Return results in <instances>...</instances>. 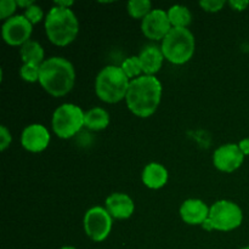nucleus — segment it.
I'll list each match as a JSON object with an SVG mask.
<instances>
[{"mask_svg":"<svg viewBox=\"0 0 249 249\" xmlns=\"http://www.w3.org/2000/svg\"><path fill=\"white\" fill-rule=\"evenodd\" d=\"M162 83L155 75H140L130 80L125 101L131 113L140 118L152 116L162 99Z\"/></svg>","mask_w":249,"mask_h":249,"instance_id":"1","label":"nucleus"},{"mask_svg":"<svg viewBox=\"0 0 249 249\" xmlns=\"http://www.w3.org/2000/svg\"><path fill=\"white\" fill-rule=\"evenodd\" d=\"M75 71L72 63L63 57H50L40 66L39 83L55 97L67 95L74 87Z\"/></svg>","mask_w":249,"mask_h":249,"instance_id":"2","label":"nucleus"},{"mask_svg":"<svg viewBox=\"0 0 249 249\" xmlns=\"http://www.w3.org/2000/svg\"><path fill=\"white\" fill-rule=\"evenodd\" d=\"M45 33L56 46H67L79 33V22L71 9L53 6L45 18Z\"/></svg>","mask_w":249,"mask_h":249,"instance_id":"3","label":"nucleus"},{"mask_svg":"<svg viewBox=\"0 0 249 249\" xmlns=\"http://www.w3.org/2000/svg\"><path fill=\"white\" fill-rule=\"evenodd\" d=\"M130 80L121 67L106 66L97 74L95 80V92L101 101L117 104L125 99Z\"/></svg>","mask_w":249,"mask_h":249,"instance_id":"4","label":"nucleus"},{"mask_svg":"<svg viewBox=\"0 0 249 249\" xmlns=\"http://www.w3.org/2000/svg\"><path fill=\"white\" fill-rule=\"evenodd\" d=\"M195 36L187 28H172L162 40V53L164 58L173 65L189 62L195 53Z\"/></svg>","mask_w":249,"mask_h":249,"instance_id":"5","label":"nucleus"},{"mask_svg":"<svg viewBox=\"0 0 249 249\" xmlns=\"http://www.w3.org/2000/svg\"><path fill=\"white\" fill-rule=\"evenodd\" d=\"M85 112L73 104H63L53 114V130L60 139H71L84 126Z\"/></svg>","mask_w":249,"mask_h":249,"instance_id":"6","label":"nucleus"},{"mask_svg":"<svg viewBox=\"0 0 249 249\" xmlns=\"http://www.w3.org/2000/svg\"><path fill=\"white\" fill-rule=\"evenodd\" d=\"M209 220L213 224L214 230L224 232L232 231L242 224V209L235 202L220 199L209 209Z\"/></svg>","mask_w":249,"mask_h":249,"instance_id":"7","label":"nucleus"},{"mask_svg":"<svg viewBox=\"0 0 249 249\" xmlns=\"http://www.w3.org/2000/svg\"><path fill=\"white\" fill-rule=\"evenodd\" d=\"M84 231L94 242H102L112 230V216L104 207H92L84 215Z\"/></svg>","mask_w":249,"mask_h":249,"instance_id":"8","label":"nucleus"},{"mask_svg":"<svg viewBox=\"0 0 249 249\" xmlns=\"http://www.w3.org/2000/svg\"><path fill=\"white\" fill-rule=\"evenodd\" d=\"M33 32V24L23 16L16 15L4 22L1 27L2 39L7 45L19 46L29 41Z\"/></svg>","mask_w":249,"mask_h":249,"instance_id":"9","label":"nucleus"},{"mask_svg":"<svg viewBox=\"0 0 249 249\" xmlns=\"http://www.w3.org/2000/svg\"><path fill=\"white\" fill-rule=\"evenodd\" d=\"M172 28L168 14L162 9L152 10L141 22L143 36L151 40H163Z\"/></svg>","mask_w":249,"mask_h":249,"instance_id":"10","label":"nucleus"},{"mask_svg":"<svg viewBox=\"0 0 249 249\" xmlns=\"http://www.w3.org/2000/svg\"><path fill=\"white\" fill-rule=\"evenodd\" d=\"M245 155L236 143H225L214 151L213 163L215 168L224 173H232L242 165Z\"/></svg>","mask_w":249,"mask_h":249,"instance_id":"11","label":"nucleus"},{"mask_svg":"<svg viewBox=\"0 0 249 249\" xmlns=\"http://www.w3.org/2000/svg\"><path fill=\"white\" fill-rule=\"evenodd\" d=\"M21 143L29 152H43L50 143V133L41 124H31L22 131Z\"/></svg>","mask_w":249,"mask_h":249,"instance_id":"12","label":"nucleus"},{"mask_svg":"<svg viewBox=\"0 0 249 249\" xmlns=\"http://www.w3.org/2000/svg\"><path fill=\"white\" fill-rule=\"evenodd\" d=\"M106 209L111 214L112 218L124 220L133 215L135 211V204L128 195L116 192V194L109 195L106 198Z\"/></svg>","mask_w":249,"mask_h":249,"instance_id":"13","label":"nucleus"},{"mask_svg":"<svg viewBox=\"0 0 249 249\" xmlns=\"http://www.w3.org/2000/svg\"><path fill=\"white\" fill-rule=\"evenodd\" d=\"M209 209L201 199H186L180 207V216L189 225H202L209 218Z\"/></svg>","mask_w":249,"mask_h":249,"instance_id":"14","label":"nucleus"},{"mask_svg":"<svg viewBox=\"0 0 249 249\" xmlns=\"http://www.w3.org/2000/svg\"><path fill=\"white\" fill-rule=\"evenodd\" d=\"M168 178L169 175L164 165L156 162L146 165L141 175L143 185L151 190H160L164 187L168 182Z\"/></svg>","mask_w":249,"mask_h":249,"instance_id":"15","label":"nucleus"},{"mask_svg":"<svg viewBox=\"0 0 249 249\" xmlns=\"http://www.w3.org/2000/svg\"><path fill=\"white\" fill-rule=\"evenodd\" d=\"M140 58L141 67L145 75H153L162 68L164 55L162 53V49L156 45L146 46L139 55Z\"/></svg>","mask_w":249,"mask_h":249,"instance_id":"16","label":"nucleus"},{"mask_svg":"<svg viewBox=\"0 0 249 249\" xmlns=\"http://www.w3.org/2000/svg\"><path fill=\"white\" fill-rule=\"evenodd\" d=\"M109 124L108 112L101 107H94L85 112L84 116V126L94 131L104 130Z\"/></svg>","mask_w":249,"mask_h":249,"instance_id":"17","label":"nucleus"},{"mask_svg":"<svg viewBox=\"0 0 249 249\" xmlns=\"http://www.w3.org/2000/svg\"><path fill=\"white\" fill-rule=\"evenodd\" d=\"M19 55H21L23 63H32V65L41 66L44 62V49L38 41L29 40L21 46L19 49Z\"/></svg>","mask_w":249,"mask_h":249,"instance_id":"18","label":"nucleus"},{"mask_svg":"<svg viewBox=\"0 0 249 249\" xmlns=\"http://www.w3.org/2000/svg\"><path fill=\"white\" fill-rule=\"evenodd\" d=\"M167 14L173 28H187L191 24L192 15L186 6L173 5Z\"/></svg>","mask_w":249,"mask_h":249,"instance_id":"19","label":"nucleus"},{"mask_svg":"<svg viewBox=\"0 0 249 249\" xmlns=\"http://www.w3.org/2000/svg\"><path fill=\"white\" fill-rule=\"evenodd\" d=\"M126 10L133 18L143 19L152 11V4L150 0H130L126 4Z\"/></svg>","mask_w":249,"mask_h":249,"instance_id":"20","label":"nucleus"},{"mask_svg":"<svg viewBox=\"0 0 249 249\" xmlns=\"http://www.w3.org/2000/svg\"><path fill=\"white\" fill-rule=\"evenodd\" d=\"M121 68L123 70V72L125 73L126 77L129 79H136V77L139 78V75L142 72V67H141V62L139 56H130V57L125 58L122 63Z\"/></svg>","mask_w":249,"mask_h":249,"instance_id":"21","label":"nucleus"},{"mask_svg":"<svg viewBox=\"0 0 249 249\" xmlns=\"http://www.w3.org/2000/svg\"><path fill=\"white\" fill-rule=\"evenodd\" d=\"M19 75H21L22 79L28 83L39 82L40 66L32 65V63H23V66L19 70Z\"/></svg>","mask_w":249,"mask_h":249,"instance_id":"22","label":"nucleus"},{"mask_svg":"<svg viewBox=\"0 0 249 249\" xmlns=\"http://www.w3.org/2000/svg\"><path fill=\"white\" fill-rule=\"evenodd\" d=\"M23 16L26 17V18L28 19L32 24H36V23H39L41 19H43L44 14H43V10H41L40 6L33 4L32 6H29L28 9L24 10Z\"/></svg>","mask_w":249,"mask_h":249,"instance_id":"23","label":"nucleus"},{"mask_svg":"<svg viewBox=\"0 0 249 249\" xmlns=\"http://www.w3.org/2000/svg\"><path fill=\"white\" fill-rule=\"evenodd\" d=\"M16 0H1L0 1V18L9 19L10 17H12L14 12L16 11Z\"/></svg>","mask_w":249,"mask_h":249,"instance_id":"24","label":"nucleus"},{"mask_svg":"<svg viewBox=\"0 0 249 249\" xmlns=\"http://www.w3.org/2000/svg\"><path fill=\"white\" fill-rule=\"evenodd\" d=\"M199 6L207 12H219L225 6V1L223 0H202L199 1Z\"/></svg>","mask_w":249,"mask_h":249,"instance_id":"25","label":"nucleus"},{"mask_svg":"<svg viewBox=\"0 0 249 249\" xmlns=\"http://www.w3.org/2000/svg\"><path fill=\"white\" fill-rule=\"evenodd\" d=\"M12 138L10 131L7 130V128L5 125L0 126V150L5 151L11 143Z\"/></svg>","mask_w":249,"mask_h":249,"instance_id":"26","label":"nucleus"},{"mask_svg":"<svg viewBox=\"0 0 249 249\" xmlns=\"http://www.w3.org/2000/svg\"><path fill=\"white\" fill-rule=\"evenodd\" d=\"M229 5L236 11H243L249 5V1L248 0H231L229 1Z\"/></svg>","mask_w":249,"mask_h":249,"instance_id":"27","label":"nucleus"},{"mask_svg":"<svg viewBox=\"0 0 249 249\" xmlns=\"http://www.w3.org/2000/svg\"><path fill=\"white\" fill-rule=\"evenodd\" d=\"M238 147H240V150L242 151L243 155L248 156L249 155V139H243V140H241L240 143H238Z\"/></svg>","mask_w":249,"mask_h":249,"instance_id":"28","label":"nucleus"},{"mask_svg":"<svg viewBox=\"0 0 249 249\" xmlns=\"http://www.w3.org/2000/svg\"><path fill=\"white\" fill-rule=\"evenodd\" d=\"M33 4H34L33 0H26V1H22V0H18V1H17V6L23 7L24 10L28 9V7L32 6V5H33Z\"/></svg>","mask_w":249,"mask_h":249,"instance_id":"29","label":"nucleus"},{"mask_svg":"<svg viewBox=\"0 0 249 249\" xmlns=\"http://www.w3.org/2000/svg\"><path fill=\"white\" fill-rule=\"evenodd\" d=\"M56 6H60V7H65V9H70V6H72L73 1H56L55 2Z\"/></svg>","mask_w":249,"mask_h":249,"instance_id":"30","label":"nucleus"},{"mask_svg":"<svg viewBox=\"0 0 249 249\" xmlns=\"http://www.w3.org/2000/svg\"><path fill=\"white\" fill-rule=\"evenodd\" d=\"M202 228H203L204 230H207V231H213V230H214L213 224L211 223V220H209V218L207 219V220L204 221L203 224H202Z\"/></svg>","mask_w":249,"mask_h":249,"instance_id":"31","label":"nucleus"},{"mask_svg":"<svg viewBox=\"0 0 249 249\" xmlns=\"http://www.w3.org/2000/svg\"><path fill=\"white\" fill-rule=\"evenodd\" d=\"M61 249H77V248L72 247V246H66V247H62Z\"/></svg>","mask_w":249,"mask_h":249,"instance_id":"32","label":"nucleus"},{"mask_svg":"<svg viewBox=\"0 0 249 249\" xmlns=\"http://www.w3.org/2000/svg\"><path fill=\"white\" fill-rule=\"evenodd\" d=\"M241 249H249V246H247V247H243V248H241Z\"/></svg>","mask_w":249,"mask_h":249,"instance_id":"33","label":"nucleus"}]
</instances>
